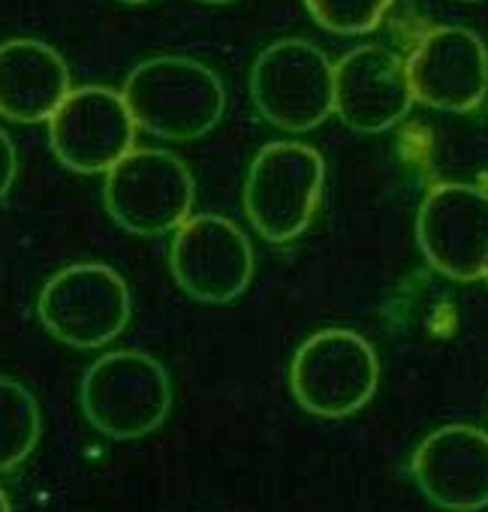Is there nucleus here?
<instances>
[{
	"label": "nucleus",
	"instance_id": "obj_1",
	"mask_svg": "<svg viewBox=\"0 0 488 512\" xmlns=\"http://www.w3.org/2000/svg\"><path fill=\"white\" fill-rule=\"evenodd\" d=\"M121 97L139 130L169 142L202 139L226 115L220 76L184 55H157L136 64Z\"/></svg>",
	"mask_w": 488,
	"mask_h": 512
},
{
	"label": "nucleus",
	"instance_id": "obj_2",
	"mask_svg": "<svg viewBox=\"0 0 488 512\" xmlns=\"http://www.w3.org/2000/svg\"><path fill=\"white\" fill-rule=\"evenodd\" d=\"M79 404L88 425L103 437L139 440L166 422L172 410V380L154 356L115 350L85 371Z\"/></svg>",
	"mask_w": 488,
	"mask_h": 512
},
{
	"label": "nucleus",
	"instance_id": "obj_3",
	"mask_svg": "<svg viewBox=\"0 0 488 512\" xmlns=\"http://www.w3.org/2000/svg\"><path fill=\"white\" fill-rule=\"evenodd\" d=\"M326 187L323 154L305 142H269L244 178V214L272 244L296 241L314 220Z\"/></svg>",
	"mask_w": 488,
	"mask_h": 512
},
{
	"label": "nucleus",
	"instance_id": "obj_4",
	"mask_svg": "<svg viewBox=\"0 0 488 512\" xmlns=\"http://www.w3.org/2000/svg\"><path fill=\"white\" fill-rule=\"evenodd\" d=\"M251 100L284 133H311L335 115V64L308 40H278L251 67Z\"/></svg>",
	"mask_w": 488,
	"mask_h": 512
},
{
	"label": "nucleus",
	"instance_id": "obj_5",
	"mask_svg": "<svg viewBox=\"0 0 488 512\" xmlns=\"http://www.w3.org/2000/svg\"><path fill=\"white\" fill-rule=\"evenodd\" d=\"M380 359L368 338L350 329L311 335L290 362V392L302 410L320 419H347L377 392Z\"/></svg>",
	"mask_w": 488,
	"mask_h": 512
},
{
	"label": "nucleus",
	"instance_id": "obj_6",
	"mask_svg": "<svg viewBox=\"0 0 488 512\" xmlns=\"http://www.w3.org/2000/svg\"><path fill=\"white\" fill-rule=\"evenodd\" d=\"M37 317L52 338L76 350L112 344L133 317L127 281L103 263H76L55 272L37 299Z\"/></svg>",
	"mask_w": 488,
	"mask_h": 512
},
{
	"label": "nucleus",
	"instance_id": "obj_7",
	"mask_svg": "<svg viewBox=\"0 0 488 512\" xmlns=\"http://www.w3.org/2000/svg\"><path fill=\"white\" fill-rule=\"evenodd\" d=\"M196 181L187 163L163 148H133L106 172L103 205L133 235L178 232L193 211Z\"/></svg>",
	"mask_w": 488,
	"mask_h": 512
},
{
	"label": "nucleus",
	"instance_id": "obj_8",
	"mask_svg": "<svg viewBox=\"0 0 488 512\" xmlns=\"http://www.w3.org/2000/svg\"><path fill=\"white\" fill-rule=\"evenodd\" d=\"M416 241L428 266L449 281H479L488 272V190L446 181L425 193Z\"/></svg>",
	"mask_w": 488,
	"mask_h": 512
},
{
	"label": "nucleus",
	"instance_id": "obj_9",
	"mask_svg": "<svg viewBox=\"0 0 488 512\" xmlns=\"http://www.w3.org/2000/svg\"><path fill=\"white\" fill-rule=\"evenodd\" d=\"M169 269L190 299L226 305L244 296L254 281V247L232 220L220 214H199L175 232Z\"/></svg>",
	"mask_w": 488,
	"mask_h": 512
},
{
	"label": "nucleus",
	"instance_id": "obj_10",
	"mask_svg": "<svg viewBox=\"0 0 488 512\" xmlns=\"http://www.w3.org/2000/svg\"><path fill=\"white\" fill-rule=\"evenodd\" d=\"M49 145L70 172L106 175L136 148V121L118 91L73 88L49 121Z\"/></svg>",
	"mask_w": 488,
	"mask_h": 512
},
{
	"label": "nucleus",
	"instance_id": "obj_11",
	"mask_svg": "<svg viewBox=\"0 0 488 512\" xmlns=\"http://www.w3.org/2000/svg\"><path fill=\"white\" fill-rule=\"evenodd\" d=\"M413 97L437 112H473L488 94V49L458 25L428 31L407 58Z\"/></svg>",
	"mask_w": 488,
	"mask_h": 512
},
{
	"label": "nucleus",
	"instance_id": "obj_12",
	"mask_svg": "<svg viewBox=\"0 0 488 512\" xmlns=\"http://www.w3.org/2000/svg\"><path fill=\"white\" fill-rule=\"evenodd\" d=\"M413 482L440 509L473 512L488 506V434L473 425H443L413 452Z\"/></svg>",
	"mask_w": 488,
	"mask_h": 512
},
{
	"label": "nucleus",
	"instance_id": "obj_13",
	"mask_svg": "<svg viewBox=\"0 0 488 512\" xmlns=\"http://www.w3.org/2000/svg\"><path fill=\"white\" fill-rule=\"evenodd\" d=\"M407 61L386 46H359L335 64V115L356 133H383L413 106Z\"/></svg>",
	"mask_w": 488,
	"mask_h": 512
},
{
	"label": "nucleus",
	"instance_id": "obj_14",
	"mask_svg": "<svg viewBox=\"0 0 488 512\" xmlns=\"http://www.w3.org/2000/svg\"><path fill=\"white\" fill-rule=\"evenodd\" d=\"M67 61L40 40L0 43V115L16 124L52 121L70 97Z\"/></svg>",
	"mask_w": 488,
	"mask_h": 512
},
{
	"label": "nucleus",
	"instance_id": "obj_15",
	"mask_svg": "<svg viewBox=\"0 0 488 512\" xmlns=\"http://www.w3.org/2000/svg\"><path fill=\"white\" fill-rule=\"evenodd\" d=\"M40 404L28 386L0 377V473L16 470L40 443Z\"/></svg>",
	"mask_w": 488,
	"mask_h": 512
},
{
	"label": "nucleus",
	"instance_id": "obj_16",
	"mask_svg": "<svg viewBox=\"0 0 488 512\" xmlns=\"http://www.w3.org/2000/svg\"><path fill=\"white\" fill-rule=\"evenodd\" d=\"M392 4L395 0H305L311 19L338 37L371 34Z\"/></svg>",
	"mask_w": 488,
	"mask_h": 512
},
{
	"label": "nucleus",
	"instance_id": "obj_17",
	"mask_svg": "<svg viewBox=\"0 0 488 512\" xmlns=\"http://www.w3.org/2000/svg\"><path fill=\"white\" fill-rule=\"evenodd\" d=\"M19 175V154L7 130H0V199H4Z\"/></svg>",
	"mask_w": 488,
	"mask_h": 512
},
{
	"label": "nucleus",
	"instance_id": "obj_18",
	"mask_svg": "<svg viewBox=\"0 0 488 512\" xmlns=\"http://www.w3.org/2000/svg\"><path fill=\"white\" fill-rule=\"evenodd\" d=\"M0 512H13V506H10V497L4 494V488H0Z\"/></svg>",
	"mask_w": 488,
	"mask_h": 512
},
{
	"label": "nucleus",
	"instance_id": "obj_19",
	"mask_svg": "<svg viewBox=\"0 0 488 512\" xmlns=\"http://www.w3.org/2000/svg\"><path fill=\"white\" fill-rule=\"evenodd\" d=\"M199 4H211V7H223V4H232V0H199Z\"/></svg>",
	"mask_w": 488,
	"mask_h": 512
},
{
	"label": "nucleus",
	"instance_id": "obj_20",
	"mask_svg": "<svg viewBox=\"0 0 488 512\" xmlns=\"http://www.w3.org/2000/svg\"><path fill=\"white\" fill-rule=\"evenodd\" d=\"M121 4H148V0H121Z\"/></svg>",
	"mask_w": 488,
	"mask_h": 512
},
{
	"label": "nucleus",
	"instance_id": "obj_21",
	"mask_svg": "<svg viewBox=\"0 0 488 512\" xmlns=\"http://www.w3.org/2000/svg\"><path fill=\"white\" fill-rule=\"evenodd\" d=\"M464 4H476V0H464Z\"/></svg>",
	"mask_w": 488,
	"mask_h": 512
},
{
	"label": "nucleus",
	"instance_id": "obj_22",
	"mask_svg": "<svg viewBox=\"0 0 488 512\" xmlns=\"http://www.w3.org/2000/svg\"><path fill=\"white\" fill-rule=\"evenodd\" d=\"M485 284H488V272H485Z\"/></svg>",
	"mask_w": 488,
	"mask_h": 512
}]
</instances>
